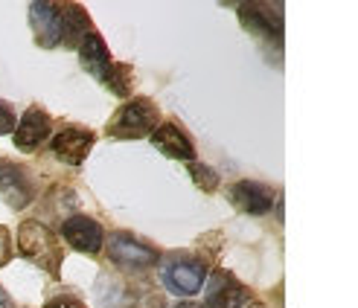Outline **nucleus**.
Masks as SVG:
<instances>
[{
    "mask_svg": "<svg viewBox=\"0 0 358 308\" xmlns=\"http://www.w3.org/2000/svg\"><path fill=\"white\" fill-rule=\"evenodd\" d=\"M94 142H96L94 131L79 129V125H64V129L52 137V154L70 163V166H79V163L91 154Z\"/></svg>",
    "mask_w": 358,
    "mask_h": 308,
    "instance_id": "8",
    "label": "nucleus"
},
{
    "mask_svg": "<svg viewBox=\"0 0 358 308\" xmlns=\"http://www.w3.org/2000/svg\"><path fill=\"white\" fill-rule=\"evenodd\" d=\"M12 256H15V253H12V235H9L6 227H0V267L9 265Z\"/></svg>",
    "mask_w": 358,
    "mask_h": 308,
    "instance_id": "19",
    "label": "nucleus"
},
{
    "mask_svg": "<svg viewBox=\"0 0 358 308\" xmlns=\"http://www.w3.org/2000/svg\"><path fill=\"white\" fill-rule=\"evenodd\" d=\"M227 198L239 212L248 215H265L274 207V189L259 184V180H239L227 189Z\"/></svg>",
    "mask_w": 358,
    "mask_h": 308,
    "instance_id": "10",
    "label": "nucleus"
},
{
    "mask_svg": "<svg viewBox=\"0 0 358 308\" xmlns=\"http://www.w3.org/2000/svg\"><path fill=\"white\" fill-rule=\"evenodd\" d=\"M175 308H204V305H195V302H184V305H175Z\"/></svg>",
    "mask_w": 358,
    "mask_h": 308,
    "instance_id": "22",
    "label": "nucleus"
},
{
    "mask_svg": "<svg viewBox=\"0 0 358 308\" xmlns=\"http://www.w3.org/2000/svg\"><path fill=\"white\" fill-rule=\"evenodd\" d=\"M91 15H87L79 3H64L62 6V44L64 47H79L85 35H91Z\"/></svg>",
    "mask_w": 358,
    "mask_h": 308,
    "instance_id": "15",
    "label": "nucleus"
},
{
    "mask_svg": "<svg viewBox=\"0 0 358 308\" xmlns=\"http://www.w3.org/2000/svg\"><path fill=\"white\" fill-rule=\"evenodd\" d=\"M157 105L146 96H134L125 105H120V111L108 119L105 131L114 140H137V137H152L157 129Z\"/></svg>",
    "mask_w": 358,
    "mask_h": 308,
    "instance_id": "3",
    "label": "nucleus"
},
{
    "mask_svg": "<svg viewBox=\"0 0 358 308\" xmlns=\"http://www.w3.org/2000/svg\"><path fill=\"white\" fill-rule=\"evenodd\" d=\"M152 142H155V149H157V152H164V154L172 157V160L195 163V149H192V142H189V137H187L181 129H178L175 122L157 125L155 134H152Z\"/></svg>",
    "mask_w": 358,
    "mask_h": 308,
    "instance_id": "13",
    "label": "nucleus"
},
{
    "mask_svg": "<svg viewBox=\"0 0 358 308\" xmlns=\"http://www.w3.org/2000/svg\"><path fill=\"white\" fill-rule=\"evenodd\" d=\"M0 198L12 207V210H24L32 204L35 198V184L24 166L0 160Z\"/></svg>",
    "mask_w": 358,
    "mask_h": 308,
    "instance_id": "6",
    "label": "nucleus"
},
{
    "mask_svg": "<svg viewBox=\"0 0 358 308\" xmlns=\"http://www.w3.org/2000/svg\"><path fill=\"white\" fill-rule=\"evenodd\" d=\"M29 21H32L35 41L41 47L62 44V6L59 3H32Z\"/></svg>",
    "mask_w": 358,
    "mask_h": 308,
    "instance_id": "12",
    "label": "nucleus"
},
{
    "mask_svg": "<svg viewBox=\"0 0 358 308\" xmlns=\"http://www.w3.org/2000/svg\"><path fill=\"white\" fill-rule=\"evenodd\" d=\"M50 129H52V122H50L47 111L38 105H32L15 129V146L21 152H35L50 137Z\"/></svg>",
    "mask_w": 358,
    "mask_h": 308,
    "instance_id": "11",
    "label": "nucleus"
},
{
    "mask_svg": "<svg viewBox=\"0 0 358 308\" xmlns=\"http://www.w3.org/2000/svg\"><path fill=\"white\" fill-rule=\"evenodd\" d=\"M17 250H21V256L32 265H38L41 270L52 279H59L62 274V259H64V250L56 239V233H52L47 224L41 221H24L17 227Z\"/></svg>",
    "mask_w": 358,
    "mask_h": 308,
    "instance_id": "1",
    "label": "nucleus"
},
{
    "mask_svg": "<svg viewBox=\"0 0 358 308\" xmlns=\"http://www.w3.org/2000/svg\"><path fill=\"white\" fill-rule=\"evenodd\" d=\"M250 302V288L242 285L230 270H216L207 277L204 308H245Z\"/></svg>",
    "mask_w": 358,
    "mask_h": 308,
    "instance_id": "5",
    "label": "nucleus"
},
{
    "mask_svg": "<svg viewBox=\"0 0 358 308\" xmlns=\"http://www.w3.org/2000/svg\"><path fill=\"white\" fill-rule=\"evenodd\" d=\"M62 235L67 239L70 247L79 253H87V256H96L105 244V233H102L99 221L87 219V215H70L62 224Z\"/></svg>",
    "mask_w": 358,
    "mask_h": 308,
    "instance_id": "7",
    "label": "nucleus"
},
{
    "mask_svg": "<svg viewBox=\"0 0 358 308\" xmlns=\"http://www.w3.org/2000/svg\"><path fill=\"white\" fill-rule=\"evenodd\" d=\"M248 308H265V305H257V302H250V305H248Z\"/></svg>",
    "mask_w": 358,
    "mask_h": 308,
    "instance_id": "23",
    "label": "nucleus"
},
{
    "mask_svg": "<svg viewBox=\"0 0 358 308\" xmlns=\"http://www.w3.org/2000/svg\"><path fill=\"white\" fill-rule=\"evenodd\" d=\"M15 131V111L12 105L0 99V134H12Z\"/></svg>",
    "mask_w": 358,
    "mask_h": 308,
    "instance_id": "18",
    "label": "nucleus"
},
{
    "mask_svg": "<svg viewBox=\"0 0 358 308\" xmlns=\"http://www.w3.org/2000/svg\"><path fill=\"white\" fill-rule=\"evenodd\" d=\"M207 259L195 256V253H169L160 262V279L175 297H192L199 294L207 282Z\"/></svg>",
    "mask_w": 358,
    "mask_h": 308,
    "instance_id": "2",
    "label": "nucleus"
},
{
    "mask_svg": "<svg viewBox=\"0 0 358 308\" xmlns=\"http://www.w3.org/2000/svg\"><path fill=\"white\" fill-rule=\"evenodd\" d=\"M108 256L125 270H146L157 265V250L129 233H114L108 242Z\"/></svg>",
    "mask_w": 358,
    "mask_h": 308,
    "instance_id": "4",
    "label": "nucleus"
},
{
    "mask_svg": "<svg viewBox=\"0 0 358 308\" xmlns=\"http://www.w3.org/2000/svg\"><path fill=\"white\" fill-rule=\"evenodd\" d=\"M239 15L248 29H254L277 44L282 41V3H242Z\"/></svg>",
    "mask_w": 358,
    "mask_h": 308,
    "instance_id": "9",
    "label": "nucleus"
},
{
    "mask_svg": "<svg viewBox=\"0 0 358 308\" xmlns=\"http://www.w3.org/2000/svg\"><path fill=\"white\" fill-rule=\"evenodd\" d=\"M79 59H82V67L91 73L94 79H105V73L111 70V52L108 47H105L102 41V35L99 32H91V35H85V41L79 44Z\"/></svg>",
    "mask_w": 358,
    "mask_h": 308,
    "instance_id": "14",
    "label": "nucleus"
},
{
    "mask_svg": "<svg viewBox=\"0 0 358 308\" xmlns=\"http://www.w3.org/2000/svg\"><path fill=\"white\" fill-rule=\"evenodd\" d=\"M102 85L111 90V94L117 96H129L131 94V87H134V73H131V67L129 64H111V70L105 73Z\"/></svg>",
    "mask_w": 358,
    "mask_h": 308,
    "instance_id": "16",
    "label": "nucleus"
},
{
    "mask_svg": "<svg viewBox=\"0 0 358 308\" xmlns=\"http://www.w3.org/2000/svg\"><path fill=\"white\" fill-rule=\"evenodd\" d=\"M44 308H87L82 300H76V297H52Z\"/></svg>",
    "mask_w": 358,
    "mask_h": 308,
    "instance_id": "20",
    "label": "nucleus"
},
{
    "mask_svg": "<svg viewBox=\"0 0 358 308\" xmlns=\"http://www.w3.org/2000/svg\"><path fill=\"white\" fill-rule=\"evenodd\" d=\"M189 175H192V180H195V186L204 189V192H213V189L222 184L219 175L213 172L210 166H204V163H189Z\"/></svg>",
    "mask_w": 358,
    "mask_h": 308,
    "instance_id": "17",
    "label": "nucleus"
},
{
    "mask_svg": "<svg viewBox=\"0 0 358 308\" xmlns=\"http://www.w3.org/2000/svg\"><path fill=\"white\" fill-rule=\"evenodd\" d=\"M0 308H15V305H12V300H9V294L3 291V288H0Z\"/></svg>",
    "mask_w": 358,
    "mask_h": 308,
    "instance_id": "21",
    "label": "nucleus"
}]
</instances>
